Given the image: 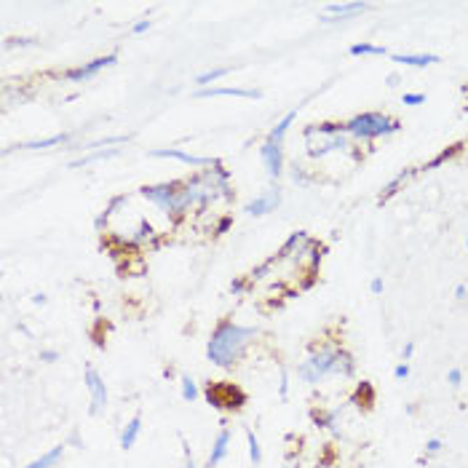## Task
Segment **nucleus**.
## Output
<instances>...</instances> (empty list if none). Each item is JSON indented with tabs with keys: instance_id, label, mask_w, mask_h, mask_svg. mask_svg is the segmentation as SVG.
Returning <instances> with one entry per match:
<instances>
[{
	"instance_id": "obj_1",
	"label": "nucleus",
	"mask_w": 468,
	"mask_h": 468,
	"mask_svg": "<svg viewBox=\"0 0 468 468\" xmlns=\"http://www.w3.org/2000/svg\"><path fill=\"white\" fill-rule=\"evenodd\" d=\"M233 195H236L233 174L223 161L182 179V201H185L188 214L191 211H207L209 207H214L220 201H233Z\"/></svg>"
},
{
	"instance_id": "obj_2",
	"label": "nucleus",
	"mask_w": 468,
	"mask_h": 468,
	"mask_svg": "<svg viewBox=\"0 0 468 468\" xmlns=\"http://www.w3.org/2000/svg\"><path fill=\"white\" fill-rule=\"evenodd\" d=\"M257 334V327H246L233 318H220L207 340V359L220 369H236L249 353V348L255 346Z\"/></svg>"
},
{
	"instance_id": "obj_3",
	"label": "nucleus",
	"mask_w": 468,
	"mask_h": 468,
	"mask_svg": "<svg viewBox=\"0 0 468 468\" xmlns=\"http://www.w3.org/2000/svg\"><path fill=\"white\" fill-rule=\"evenodd\" d=\"M139 198H145L169 220V225H179L188 217V209L182 201V179L172 182H153V185H142L137 191Z\"/></svg>"
},
{
	"instance_id": "obj_4",
	"label": "nucleus",
	"mask_w": 468,
	"mask_h": 468,
	"mask_svg": "<svg viewBox=\"0 0 468 468\" xmlns=\"http://www.w3.org/2000/svg\"><path fill=\"white\" fill-rule=\"evenodd\" d=\"M399 131V118H394L388 113H380V110H366V113H359V115L346 121V134L350 139H356V142H375V139L394 137Z\"/></svg>"
},
{
	"instance_id": "obj_5",
	"label": "nucleus",
	"mask_w": 468,
	"mask_h": 468,
	"mask_svg": "<svg viewBox=\"0 0 468 468\" xmlns=\"http://www.w3.org/2000/svg\"><path fill=\"white\" fill-rule=\"evenodd\" d=\"M343 346L334 343H318L311 348V353L300 362L297 366V378L308 385H318L327 378H334V366H337V353Z\"/></svg>"
},
{
	"instance_id": "obj_6",
	"label": "nucleus",
	"mask_w": 468,
	"mask_h": 468,
	"mask_svg": "<svg viewBox=\"0 0 468 468\" xmlns=\"http://www.w3.org/2000/svg\"><path fill=\"white\" fill-rule=\"evenodd\" d=\"M207 401L209 407H214V410H241L243 404H246V394H243L239 385H233V382H209L207 385Z\"/></svg>"
},
{
	"instance_id": "obj_7",
	"label": "nucleus",
	"mask_w": 468,
	"mask_h": 468,
	"mask_svg": "<svg viewBox=\"0 0 468 468\" xmlns=\"http://www.w3.org/2000/svg\"><path fill=\"white\" fill-rule=\"evenodd\" d=\"M83 385H86L88 391V401H91V407H88V415H104V410H107V404H110V394H107V382L104 378L99 375V369L97 366L88 364L83 369Z\"/></svg>"
},
{
	"instance_id": "obj_8",
	"label": "nucleus",
	"mask_w": 468,
	"mask_h": 468,
	"mask_svg": "<svg viewBox=\"0 0 468 468\" xmlns=\"http://www.w3.org/2000/svg\"><path fill=\"white\" fill-rule=\"evenodd\" d=\"M118 62V54H104V56H94V59H88V62H81V65H75V67H67L62 72V78L67 81V83H86L91 78H97L102 70L113 67Z\"/></svg>"
},
{
	"instance_id": "obj_9",
	"label": "nucleus",
	"mask_w": 468,
	"mask_h": 468,
	"mask_svg": "<svg viewBox=\"0 0 468 468\" xmlns=\"http://www.w3.org/2000/svg\"><path fill=\"white\" fill-rule=\"evenodd\" d=\"M281 198H284V193L278 188V182H271L268 188H262L255 198H249L243 204V211L249 217H265V214H271V211H276L281 207Z\"/></svg>"
},
{
	"instance_id": "obj_10",
	"label": "nucleus",
	"mask_w": 468,
	"mask_h": 468,
	"mask_svg": "<svg viewBox=\"0 0 468 468\" xmlns=\"http://www.w3.org/2000/svg\"><path fill=\"white\" fill-rule=\"evenodd\" d=\"M305 147H308V156L311 158H327L334 153H348L353 147V142L348 134H332V137H311L305 139Z\"/></svg>"
},
{
	"instance_id": "obj_11",
	"label": "nucleus",
	"mask_w": 468,
	"mask_h": 468,
	"mask_svg": "<svg viewBox=\"0 0 468 468\" xmlns=\"http://www.w3.org/2000/svg\"><path fill=\"white\" fill-rule=\"evenodd\" d=\"M150 158H169V161H179V163H185V166H193V169H207V166H214V163H220V158H211V156H193L188 150H182V147H156V150H150L147 153Z\"/></svg>"
},
{
	"instance_id": "obj_12",
	"label": "nucleus",
	"mask_w": 468,
	"mask_h": 468,
	"mask_svg": "<svg viewBox=\"0 0 468 468\" xmlns=\"http://www.w3.org/2000/svg\"><path fill=\"white\" fill-rule=\"evenodd\" d=\"M260 161L271 177V182H278L284 174V142H273V139L265 137V142L260 145Z\"/></svg>"
},
{
	"instance_id": "obj_13",
	"label": "nucleus",
	"mask_w": 468,
	"mask_h": 468,
	"mask_svg": "<svg viewBox=\"0 0 468 468\" xmlns=\"http://www.w3.org/2000/svg\"><path fill=\"white\" fill-rule=\"evenodd\" d=\"M230 444H233V428H230L227 423H223L220 431L211 439V450H209L207 455V468L223 466L227 460V455H230Z\"/></svg>"
},
{
	"instance_id": "obj_14",
	"label": "nucleus",
	"mask_w": 468,
	"mask_h": 468,
	"mask_svg": "<svg viewBox=\"0 0 468 468\" xmlns=\"http://www.w3.org/2000/svg\"><path fill=\"white\" fill-rule=\"evenodd\" d=\"M366 8H369V3H359V0L356 3H330V6H324L318 22H324V24L346 22V19L356 17V14H364Z\"/></svg>"
},
{
	"instance_id": "obj_15",
	"label": "nucleus",
	"mask_w": 468,
	"mask_h": 468,
	"mask_svg": "<svg viewBox=\"0 0 468 468\" xmlns=\"http://www.w3.org/2000/svg\"><path fill=\"white\" fill-rule=\"evenodd\" d=\"M198 99H217V97H233V99H262L260 88H241V86H209L195 91Z\"/></svg>"
},
{
	"instance_id": "obj_16",
	"label": "nucleus",
	"mask_w": 468,
	"mask_h": 468,
	"mask_svg": "<svg viewBox=\"0 0 468 468\" xmlns=\"http://www.w3.org/2000/svg\"><path fill=\"white\" fill-rule=\"evenodd\" d=\"M70 139H72V134H70V131H62V134H51V137L17 142V145H14V147H8L6 153H11V150H51V147H62V145H67Z\"/></svg>"
},
{
	"instance_id": "obj_17",
	"label": "nucleus",
	"mask_w": 468,
	"mask_h": 468,
	"mask_svg": "<svg viewBox=\"0 0 468 468\" xmlns=\"http://www.w3.org/2000/svg\"><path fill=\"white\" fill-rule=\"evenodd\" d=\"M391 59L396 65H401V67H415V70H426L442 62L439 54H391Z\"/></svg>"
},
{
	"instance_id": "obj_18",
	"label": "nucleus",
	"mask_w": 468,
	"mask_h": 468,
	"mask_svg": "<svg viewBox=\"0 0 468 468\" xmlns=\"http://www.w3.org/2000/svg\"><path fill=\"white\" fill-rule=\"evenodd\" d=\"M65 450H67V442L54 444V447H49L46 452H40L35 460H30L27 466H22V468H56L59 463H62V458H65Z\"/></svg>"
},
{
	"instance_id": "obj_19",
	"label": "nucleus",
	"mask_w": 468,
	"mask_h": 468,
	"mask_svg": "<svg viewBox=\"0 0 468 468\" xmlns=\"http://www.w3.org/2000/svg\"><path fill=\"white\" fill-rule=\"evenodd\" d=\"M311 420L318 426V428H324V431H330V434H340V410L334 407V410H311Z\"/></svg>"
},
{
	"instance_id": "obj_20",
	"label": "nucleus",
	"mask_w": 468,
	"mask_h": 468,
	"mask_svg": "<svg viewBox=\"0 0 468 468\" xmlns=\"http://www.w3.org/2000/svg\"><path fill=\"white\" fill-rule=\"evenodd\" d=\"M332 134H346V121H321V123H311L302 129V137H332Z\"/></svg>"
},
{
	"instance_id": "obj_21",
	"label": "nucleus",
	"mask_w": 468,
	"mask_h": 468,
	"mask_svg": "<svg viewBox=\"0 0 468 468\" xmlns=\"http://www.w3.org/2000/svg\"><path fill=\"white\" fill-rule=\"evenodd\" d=\"M230 72H233L230 65H217V67H209V70H204V72H198L193 83H195L198 88H209V86H214V83H220L223 78H227Z\"/></svg>"
},
{
	"instance_id": "obj_22",
	"label": "nucleus",
	"mask_w": 468,
	"mask_h": 468,
	"mask_svg": "<svg viewBox=\"0 0 468 468\" xmlns=\"http://www.w3.org/2000/svg\"><path fill=\"white\" fill-rule=\"evenodd\" d=\"M121 153V147H104V150H91L88 156H81L75 161H70V169H86L91 163H99V161H107V158H115Z\"/></svg>"
},
{
	"instance_id": "obj_23",
	"label": "nucleus",
	"mask_w": 468,
	"mask_h": 468,
	"mask_svg": "<svg viewBox=\"0 0 468 468\" xmlns=\"http://www.w3.org/2000/svg\"><path fill=\"white\" fill-rule=\"evenodd\" d=\"M297 113H300V107H297V110H289V113H284V115H281V118L276 121V126L268 131V139H273V142H284V139H287V134H289V129L295 126Z\"/></svg>"
},
{
	"instance_id": "obj_24",
	"label": "nucleus",
	"mask_w": 468,
	"mask_h": 468,
	"mask_svg": "<svg viewBox=\"0 0 468 468\" xmlns=\"http://www.w3.org/2000/svg\"><path fill=\"white\" fill-rule=\"evenodd\" d=\"M139 434H142V415H134L121 431V450H131L134 444L139 442Z\"/></svg>"
},
{
	"instance_id": "obj_25",
	"label": "nucleus",
	"mask_w": 468,
	"mask_h": 468,
	"mask_svg": "<svg viewBox=\"0 0 468 468\" xmlns=\"http://www.w3.org/2000/svg\"><path fill=\"white\" fill-rule=\"evenodd\" d=\"M375 388H372V382L369 380H362L356 382V391H353V396H350V401L356 404V407H364V410H369L372 404H375Z\"/></svg>"
},
{
	"instance_id": "obj_26",
	"label": "nucleus",
	"mask_w": 468,
	"mask_h": 468,
	"mask_svg": "<svg viewBox=\"0 0 468 468\" xmlns=\"http://www.w3.org/2000/svg\"><path fill=\"white\" fill-rule=\"evenodd\" d=\"M415 172H417V169H401V172L396 174V177H394V179H391V182H388L385 188H382L380 201H388V198H394V195H396V193H399L401 188H404V185H407V182L412 179V174H415Z\"/></svg>"
},
{
	"instance_id": "obj_27",
	"label": "nucleus",
	"mask_w": 468,
	"mask_h": 468,
	"mask_svg": "<svg viewBox=\"0 0 468 468\" xmlns=\"http://www.w3.org/2000/svg\"><path fill=\"white\" fill-rule=\"evenodd\" d=\"M243 436H246V452H249V463L255 468H260L262 466V444H260V439H257V434L246 426L243 428Z\"/></svg>"
},
{
	"instance_id": "obj_28",
	"label": "nucleus",
	"mask_w": 468,
	"mask_h": 468,
	"mask_svg": "<svg viewBox=\"0 0 468 468\" xmlns=\"http://www.w3.org/2000/svg\"><path fill=\"white\" fill-rule=\"evenodd\" d=\"M350 56H388V49L385 46H378V43H369V40H362V43H353L348 49Z\"/></svg>"
},
{
	"instance_id": "obj_29",
	"label": "nucleus",
	"mask_w": 468,
	"mask_h": 468,
	"mask_svg": "<svg viewBox=\"0 0 468 468\" xmlns=\"http://www.w3.org/2000/svg\"><path fill=\"white\" fill-rule=\"evenodd\" d=\"M179 396H182V401H188V404H193V401L201 396V388H198V382L193 380L191 375H179Z\"/></svg>"
},
{
	"instance_id": "obj_30",
	"label": "nucleus",
	"mask_w": 468,
	"mask_h": 468,
	"mask_svg": "<svg viewBox=\"0 0 468 468\" xmlns=\"http://www.w3.org/2000/svg\"><path fill=\"white\" fill-rule=\"evenodd\" d=\"M289 177H292V182H295V185H300V188H308V185L313 182V177L308 174V169H302V166H297V163H292Z\"/></svg>"
},
{
	"instance_id": "obj_31",
	"label": "nucleus",
	"mask_w": 468,
	"mask_h": 468,
	"mask_svg": "<svg viewBox=\"0 0 468 468\" xmlns=\"http://www.w3.org/2000/svg\"><path fill=\"white\" fill-rule=\"evenodd\" d=\"M230 227H233V214H220L217 223L211 225V233H214V236H225Z\"/></svg>"
},
{
	"instance_id": "obj_32",
	"label": "nucleus",
	"mask_w": 468,
	"mask_h": 468,
	"mask_svg": "<svg viewBox=\"0 0 468 468\" xmlns=\"http://www.w3.org/2000/svg\"><path fill=\"white\" fill-rule=\"evenodd\" d=\"M249 287H252V281H249L246 276L233 278V281H230V295H233V297L246 295V292H249Z\"/></svg>"
},
{
	"instance_id": "obj_33",
	"label": "nucleus",
	"mask_w": 468,
	"mask_h": 468,
	"mask_svg": "<svg viewBox=\"0 0 468 468\" xmlns=\"http://www.w3.org/2000/svg\"><path fill=\"white\" fill-rule=\"evenodd\" d=\"M3 46H6V49H35L38 40H35V38H8Z\"/></svg>"
},
{
	"instance_id": "obj_34",
	"label": "nucleus",
	"mask_w": 468,
	"mask_h": 468,
	"mask_svg": "<svg viewBox=\"0 0 468 468\" xmlns=\"http://www.w3.org/2000/svg\"><path fill=\"white\" fill-rule=\"evenodd\" d=\"M444 450V439H439V436H431L426 444H423V452H426V460L431 458V455H439V452Z\"/></svg>"
},
{
	"instance_id": "obj_35",
	"label": "nucleus",
	"mask_w": 468,
	"mask_h": 468,
	"mask_svg": "<svg viewBox=\"0 0 468 468\" xmlns=\"http://www.w3.org/2000/svg\"><path fill=\"white\" fill-rule=\"evenodd\" d=\"M426 102V94L423 91H407L404 97H401V104H407V107H417V104Z\"/></svg>"
},
{
	"instance_id": "obj_36",
	"label": "nucleus",
	"mask_w": 468,
	"mask_h": 468,
	"mask_svg": "<svg viewBox=\"0 0 468 468\" xmlns=\"http://www.w3.org/2000/svg\"><path fill=\"white\" fill-rule=\"evenodd\" d=\"M38 359H40L43 364H54V362H59V359H62V353H59L56 348H40Z\"/></svg>"
},
{
	"instance_id": "obj_37",
	"label": "nucleus",
	"mask_w": 468,
	"mask_h": 468,
	"mask_svg": "<svg viewBox=\"0 0 468 468\" xmlns=\"http://www.w3.org/2000/svg\"><path fill=\"white\" fill-rule=\"evenodd\" d=\"M447 382H450L452 388H460V382H463V369H460V366L447 369Z\"/></svg>"
},
{
	"instance_id": "obj_38",
	"label": "nucleus",
	"mask_w": 468,
	"mask_h": 468,
	"mask_svg": "<svg viewBox=\"0 0 468 468\" xmlns=\"http://www.w3.org/2000/svg\"><path fill=\"white\" fill-rule=\"evenodd\" d=\"M153 27V22L150 19H137L134 24H131V35H142V33H147Z\"/></svg>"
},
{
	"instance_id": "obj_39",
	"label": "nucleus",
	"mask_w": 468,
	"mask_h": 468,
	"mask_svg": "<svg viewBox=\"0 0 468 468\" xmlns=\"http://www.w3.org/2000/svg\"><path fill=\"white\" fill-rule=\"evenodd\" d=\"M179 442H182V455H185L182 468H195V460H193V452H191V447H188V442H185V436H179Z\"/></svg>"
},
{
	"instance_id": "obj_40",
	"label": "nucleus",
	"mask_w": 468,
	"mask_h": 468,
	"mask_svg": "<svg viewBox=\"0 0 468 468\" xmlns=\"http://www.w3.org/2000/svg\"><path fill=\"white\" fill-rule=\"evenodd\" d=\"M382 289H385V284H382V276H372L369 278V295H382Z\"/></svg>"
},
{
	"instance_id": "obj_41",
	"label": "nucleus",
	"mask_w": 468,
	"mask_h": 468,
	"mask_svg": "<svg viewBox=\"0 0 468 468\" xmlns=\"http://www.w3.org/2000/svg\"><path fill=\"white\" fill-rule=\"evenodd\" d=\"M394 378H396V380H407V378H410V364H407V362H399V364L394 366Z\"/></svg>"
},
{
	"instance_id": "obj_42",
	"label": "nucleus",
	"mask_w": 468,
	"mask_h": 468,
	"mask_svg": "<svg viewBox=\"0 0 468 468\" xmlns=\"http://www.w3.org/2000/svg\"><path fill=\"white\" fill-rule=\"evenodd\" d=\"M415 356V340H407L404 348H401V362H407L410 364V359Z\"/></svg>"
},
{
	"instance_id": "obj_43",
	"label": "nucleus",
	"mask_w": 468,
	"mask_h": 468,
	"mask_svg": "<svg viewBox=\"0 0 468 468\" xmlns=\"http://www.w3.org/2000/svg\"><path fill=\"white\" fill-rule=\"evenodd\" d=\"M278 396L287 399L289 396V382H287V372H281V382H278Z\"/></svg>"
},
{
	"instance_id": "obj_44",
	"label": "nucleus",
	"mask_w": 468,
	"mask_h": 468,
	"mask_svg": "<svg viewBox=\"0 0 468 468\" xmlns=\"http://www.w3.org/2000/svg\"><path fill=\"white\" fill-rule=\"evenodd\" d=\"M452 295H455V300H458V302H463V300H468V287H466V284H458Z\"/></svg>"
},
{
	"instance_id": "obj_45",
	"label": "nucleus",
	"mask_w": 468,
	"mask_h": 468,
	"mask_svg": "<svg viewBox=\"0 0 468 468\" xmlns=\"http://www.w3.org/2000/svg\"><path fill=\"white\" fill-rule=\"evenodd\" d=\"M67 444H75V447H83V442H81V434H78V431H72V434H70V439H67Z\"/></svg>"
},
{
	"instance_id": "obj_46",
	"label": "nucleus",
	"mask_w": 468,
	"mask_h": 468,
	"mask_svg": "<svg viewBox=\"0 0 468 468\" xmlns=\"http://www.w3.org/2000/svg\"><path fill=\"white\" fill-rule=\"evenodd\" d=\"M399 81H401V78H399V75H396V72H391V75L385 78V83H388V86H391V88H394V86H399Z\"/></svg>"
},
{
	"instance_id": "obj_47",
	"label": "nucleus",
	"mask_w": 468,
	"mask_h": 468,
	"mask_svg": "<svg viewBox=\"0 0 468 468\" xmlns=\"http://www.w3.org/2000/svg\"><path fill=\"white\" fill-rule=\"evenodd\" d=\"M463 97H466V110H468V83H463Z\"/></svg>"
},
{
	"instance_id": "obj_48",
	"label": "nucleus",
	"mask_w": 468,
	"mask_h": 468,
	"mask_svg": "<svg viewBox=\"0 0 468 468\" xmlns=\"http://www.w3.org/2000/svg\"><path fill=\"white\" fill-rule=\"evenodd\" d=\"M466 249H468V236H466Z\"/></svg>"
}]
</instances>
